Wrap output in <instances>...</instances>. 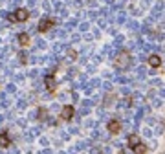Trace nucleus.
Here are the masks:
<instances>
[{"label":"nucleus","mask_w":165,"mask_h":154,"mask_svg":"<svg viewBox=\"0 0 165 154\" xmlns=\"http://www.w3.org/2000/svg\"><path fill=\"white\" fill-rule=\"evenodd\" d=\"M128 62H130V61H128V53H127V51H123V53H121L119 57L116 59V64L119 66V68H127Z\"/></svg>","instance_id":"1"},{"label":"nucleus","mask_w":165,"mask_h":154,"mask_svg":"<svg viewBox=\"0 0 165 154\" xmlns=\"http://www.w3.org/2000/svg\"><path fill=\"white\" fill-rule=\"evenodd\" d=\"M53 24H55V18H42V20L39 22V29H40V31H46V29L53 28Z\"/></svg>","instance_id":"2"},{"label":"nucleus","mask_w":165,"mask_h":154,"mask_svg":"<svg viewBox=\"0 0 165 154\" xmlns=\"http://www.w3.org/2000/svg\"><path fill=\"white\" fill-rule=\"evenodd\" d=\"M149 64L152 66V68H158V66H161L160 55H150V57H149Z\"/></svg>","instance_id":"3"},{"label":"nucleus","mask_w":165,"mask_h":154,"mask_svg":"<svg viewBox=\"0 0 165 154\" xmlns=\"http://www.w3.org/2000/svg\"><path fill=\"white\" fill-rule=\"evenodd\" d=\"M28 11L26 9H17V13H15V18L17 20H20V22H24V20H28Z\"/></svg>","instance_id":"4"},{"label":"nucleus","mask_w":165,"mask_h":154,"mask_svg":"<svg viewBox=\"0 0 165 154\" xmlns=\"http://www.w3.org/2000/svg\"><path fill=\"white\" fill-rule=\"evenodd\" d=\"M61 116H62V119H72V116H73V108L68 105V106H64L62 108V112H61Z\"/></svg>","instance_id":"5"},{"label":"nucleus","mask_w":165,"mask_h":154,"mask_svg":"<svg viewBox=\"0 0 165 154\" xmlns=\"http://www.w3.org/2000/svg\"><path fill=\"white\" fill-rule=\"evenodd\" d=\"M0 147H9V138H7V132H0Z\"/></svg>","instance_id":"6"},{"label":"nucleus","mask_w":165,"mask_h":154,"mask_svg":"<svg viewBox=\"0 0 165 154\" xmlns=\"http://www.w3.org/2000/svg\"><path fill=\"white\" fill-rule=\"evenodd\" d=\"M46 86H48V90H55V79L51 73L46 75Z\"/></svg>","instance_id":"7"},{"label":"nucleus","mask_w":165,"mask_h":154,"mask_svg":"<svg viewBox=\"0 0 165 154\" xmlns=\"http://www.w3.org/2000/svg\"><path fill=\"white\" fill-rule=\"evenodd\" d=\"M138 143H141V141H139V138H138L136 134H130V136H128V145H130V149H134Z\"/></svg>","instance_id":"8"},{"label":"nucleus","mask_w":165,"mask_h":154,"mask_svg":"<svg viewBox=\"0 0 165 154\" xmlns=\"http://www.w3.org/2000/svg\"><path fill=\"white\" fill-rule=\"evenodd\" d=\"M18 42L22 44V46H28V42H29L28 33H20V35H18Z\"/></svg>","instance_id":"9"},{"label":"nucleus","mask_w":165,"mask_h":154,"mask_svg":"<svg viewBox=\"0 0 165 154\" xmlns=\"http://www.w3.org/2000/svg\"><path fill=\"white\" fill-rule=\"evenodd\" d=\"M108 130L116 134V132L119 130V123H117V121H110V123H108Z\"/></svg>","instance_id":"10"},{"label":"nucleus","mask_w":165,"mask_h":154,"mask_svg":"<svg viewBox=\"0 0 165 154\" xmlns=\"http://www.w3.org/2000/svg\"><path fill=\"white\" fill-rule=\"evenodd\" d=\"M134 150H136V152H145V145H141V143H138V145L134 147Z\"/></svg>","instance_id":"11"},{"label":"nucleus","mask_w":165,"mask_h":154,"mask_svg":"<svg viewBox=\"0 0 165 154\" xmlns=\"http://www.w3.org/2000/svg\"><path fill=\"white\" fill-rule=\"evenodd\" d=\"M39 117L40 119H46V110H39Z\"/></svg>","instance_id":"12"}]
</instances>
